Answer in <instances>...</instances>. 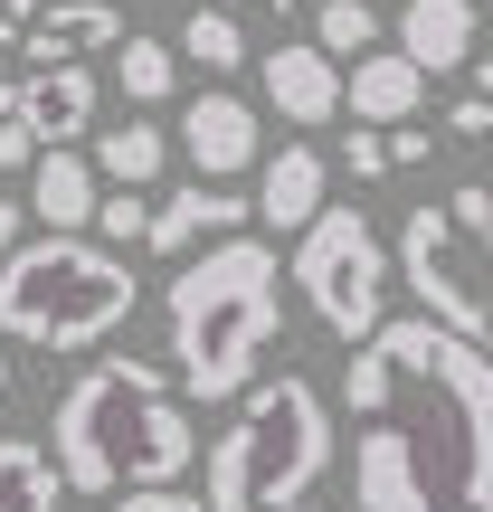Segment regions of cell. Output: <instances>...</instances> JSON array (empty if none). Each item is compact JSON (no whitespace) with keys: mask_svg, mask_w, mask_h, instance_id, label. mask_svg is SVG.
I'll use <instances>...</instances> for the list:
<instances>
[{"mask_svg":"<svg viewBox=\"0 0 493 512\" xmlns=\"http://www.w3.org/2000/svg\"><path fill=\"white\" fill-rule=\"evenodd\" d=\"M361 512H493V351L446 323H380L342 370Z\"/></svg>","mask_w":493,"mask_h":512,"instance_id":"obj_1","label":"cell"},{"mask_svg":"<svg viewBox=\"0 0 493 512\" xmlns=\"http://www.w3.org/2000/svg\"><path fill=\"white\" fill-rule=\"evenodd\" d=\"M200 456V427L181 408L171 361L143 351H105L57 389V465H67V494H162L171 475H190Z\"/></svg>","mask_w":493,"mask_h":512,"instance_id":"obj_2","label":"cell"},{"mask_svg":"<svg viewBox=\"0 0 493 512\" xmlns=\"http://www.w3.org/2000/svg\"><path fill=\"white\" fill-rule=\"evenodd\" d=\"M275 294H285V256L266 238H219L171 275L162 332H171L181 399H247L256 389V361L275 342Z\"/></svg>","mask_w":493,"mask_h":512,"instance_id":"obj_3","label":"cell"},{"mask_svg":"<svg viewBox=\"0 0 493 512\" xmlns=\"http://www.w3.org/2000/svg\"><path fill=\"white\" fill-rule=\"evenodd\" d=\"M332 475V408L304 370L285 380H256L238 399V418L209 446V512H304V494Z\"/></svg>","mask_w":493,"mask_h":512,"instance_id":"obj_4","label":"cell"},{"mask_svg":"<svg viewBox=\"0 0 493 512\" xmlns=\"http://www.w3.org/2000/svg\"><path fill=\"white\" fill-rule=\"evenodd\" d=\"M114 323H133V266L105 238H29L0 256V342L95 351Z\"/></svg>","mask_w":493,"mask_h":512,"instance_id":"obj_5","label":"cell"},{"mask_svg":"<svg viewBox=\"0 0 493 512\" xmlns=\"http://www.w3.org/2000/svg\"><path fill=\"white\" fill-rule=\"evenodd\" d=\"M399 275L427 323L493 351V190H446L399 219Z\"/></svg>","mask_w":493,"mask_h":512,"instance_id":"obj_6","label":"cell"},{"mask_svg":"<svg viewBox=\"0 0 493 512\" xmlns=\"http://www.w3.org/2000/svg\"><path fill=\"white\" fill-rule=\"evenodd\" d=\"M389 266H399V247H380V228H370L361 209H323V219L294 238V294H304L313 323L342 332L351 351L389 323Z\"/></svg>","mask_w":493,"mask_h":512,"instance_id":"obj_7","label":"cell"},{"mask_svg":"<svg viewBox=\"0 0 493 512\" xmlns=\"http://www.w3.org/2000/svg\"><path fill=\"white\" fill-rule=\"evenodd\" d=\"M256 86H266V105L285 114V124H332L342 114V57H323L313 38H275L266 57H256Z\"/></svg>","mask_w":493,"mask_h":512,"instance_id":"obj_8","label":"cell"},{"mask_svg":"<svg viewBox=\"0 0 493 512\" xmlns=\"http://www.w3.org/2000/svg\"><path fill=\"white\" fill-rule=\"evenodd\" d=\"M0 114H19L48 152H76V133H95V76H86V67L10 76V86H0Z\"/></svg>","mask_w":493,"mask_h":512,"instance_id":"obj_9","label":"cell"},{"mask_svg":"<svg viewBox=\"0 0 493 512\" xmlns=\"http://www.w3.org/2000/svg\"><path fill=\"white\" fill-rule=\"evenodd\" d=\"M181 162H190V181H219V171H266L256 162V114H247V95H190L181 105Z\"/></svg>","mask_w":493,"mask_h":512,"instance_id":"obj_10","label":"cell"},{"mask_svg":"<svg viewBox=\"0 0 493 512\" xmlns=\"http://www.w3.org/2000/svg\"><path fill=\"white\" fill-rule=\"evenodd\" d=\"M323 181H332L323 152H313V143H285L266 171H256V219H266L275 238H304V228L332 209V200H323Z\"/></svg>","mask_w":493,"mask_h":512,"instance_id":"obj_11","label":"cell"},{"mask_svg":"<svg viewBox=\"0 0 493 512\" xmlns=\"http://www.w3.org/2000/svg\"><path fill=\"white\" fill-rule=\"evenodd\" d=\"M342 105H351L361 133H399V124H418V105H427V67H408L399 48H380V57H361V67L342 76Z\"/></svg>","mask_w":493,"mask_h":512,"instance_id":"obj_12","label":"cell"},{"mask_svg":"<svg viewBox=\"0 0 493 512\" xmlns=\"http://www.w3.org/2000/svg\"><path fill=\"white\" fill-rule=\"evenodd\" d=\"M399 57L427 76H465L475 67V0H408L399 10Z\"/></svg>","mask_w":493,"mask_h":512,"instance_id":"obj_13","label":"cell"},{"mask_svg":"<svg viewBox=\"0 0 493 512\" xmlns=\"http://www.w3.org/2000/svg\"><path fill=\"white\" fill-rule=\"evenodd\" d=\"M124 10L114 0H48L38 10V29H29V57H38V76L48 67H76V57H95V48H124Z\"/></svg>","mask_w":493,"mask_h":512,"instance_id":"obj_14","label":"cell"},{"mask_svg":"<svg viewBox=\"0 0 493 512\" xmlns=\"http://www.w3.org/2000/svg\"><path fill=\"white\" fill-rule=\"evenodd\" d=\"M29 209L48 219V238H86L95 209H105V171H95V152H48V162L29 171Z\"/></svg>","mask_w":493,"mask_h":512,"instance_id":"obj_15","label":"cell"},{"mask_svg":"<svg viewBox=\"0 0 493 512\" xmlns=\"http://www.w3.org/2000/svg\"><path fill=\"white\" fill-rule=\"evenodd\" d=\"M247 209L256 200H238L228 181H181L162 209H152V247H200V238H238L247 228Z\"/></svg>","mask_w":493,"mask_h":512,"instance_id":"obj_16","label":"cell"},{"mask_svg":"<svg viewBox=\"0 0 493 512\" xmlns=\"http://www.w3.org/2000/svg\"><path fill=\"white\" fill-rule=\"evenodd\" d=\"M95 171H105L114 190L162 181V171H171V133L152 124V114H124V124H105V133H95Z\"/></svg>","mask_w":493,"mask_h":512,"instance_id":"obj_17","label":"cell"},{"mask_svg":"<svg viewBox=\"0 0 493 512\" xmlns=\"http://www.w3.org/2000/svg\"><path fill=\"white\" fill-rule=\"evenodd\" d=\"M67 503V465L38 437H0V512H57Z\"/></svg>","mask_w":493,"mask_h":512,"instance_id":"obj_18","label":"cell"},{"mask_svg":"<svg viewBox=\"0 0 493 512\" xmlns=\"http://www.w3.org/2000/svg\"><path fill=\"white\" fill-rule=\"evenodd\" d=\"M114 86L133 95V114H143V105H162V95L181 86V48H171V38H143V29H133L124 48H114Z\"/></svg>","mask_w":493,"mask_h":512,"instance_id":"obj_19","label":"cell"},{"mask_svg":"<svg viewBox=\"0 0 493 512\" xmlns=\"http://www.w3.org/2000/svg\"><path fill=\"white\" fill-rule=\"evenodd\" d=\"M181 57H190V67H209V76H238V67H247V29L209 0V10L181 19Z\"/></svg>","mask_w":493,"mask_h":512,"instance_id":"obj_20","label":"cell"},{"mask_svg":"<svg viewBox=\"0 0 493 512\" xmlns=\"http://www.w3.org/2000/svg\"><path fill=\"white\" fill-rule=\"evenodd\" d=\"M313 48H323V57H351V67L380 57V10H370V0H323V10H313Z\"/></svg>","mask_w":493,"mask_h":512,"instance_id":"obj_21","label":"cell"},{"mask_svg":"<svg viewBox=\"0 0 493 512\" xmlns=\"http://www.w3.org/2000/svg\"><path fill=\"white\" fill-rule=\"evenodd\" d=\"M95 238H105V247H152V209H143V190H105V209H95Z\"/></svg>","mask_w":493,"mask_h":512,"instance_id":"obj_22","label":"cell"},{"mask_svg":"<svg viewBox=\"0 0 493 512\" xmlns=\"http://www.w3.org/2000/svg\"><path fill=\"white\" fill-rule=\"evenodd\" d=\"M446 133H493V57L465 67V95L446 105Z\"/></svg>","mask_w":493,"mask_h":512,"instance_id":"obj_23","label":"cell"},{"mask_svg":"<svg viewBox=\"0 0 493 512\" xmlns=\"http://www.w3.org/2000/svg\"><path fill=\"white\" fill-rule=\"evenodd\" d=\"M38 162H48V143H38L19 114H0V171H38Z\"/></svg>","mask_w":493,"mask_h":512,"instance_id":"obj_24","label":"cell"},{"mask_svg":"<svg viewBox=\"0 0 493 512\" xmlns=\"http://www.w3.org/2000/svg\"><path fill=\"white\" fill-rule=\"evenodd\" d=\"M342 171H361V181H389V133H361V124H351V143H342Z\"/></svg>","mask_w":493,"mask_h":512,"instance_id":"obj_25","label":"cell"},{"mask_svg":"<svg viewBox=\"0 0 493 512\" xmlns=\"http://www.w3.org/2000/svg\"><path fill=\"white\" fill-rule=\"evenodd\" d=\"M105 512H209V503L181 494V484H162V494H124V503H105Z\"/></svg>","mask_w":493,"mask_h":512,"instance_id":"obj_26","label":"cell"},{"mask_svg":"<svg viewBox=\"0 0 493 512\" xmlns=\"http://www.w3.org/2000/svg\"><path fill=\"white\" fill-rule=\"evenodd\" d=\"M427 152H437V133H427V124H399V133H389V171H418Z\"/></svg>","mask_w":493,"mask_h":512,"instance_id":"obj_27","label":"cell"},{"mask_svg":"<svg viewBox=\"0 0 493 512\" xmlns=\"http://www.w3.org/2000/svg\"><path fill=\"white\" fill-rule=\"evenodd\" d=\"M38 10H48V0H0V48H29Z\"/></svg>","mask_w":493,"mask_h":512,"instance_id":"obj_28","label":"cell"},{"mask_svg":"<svg viewBox=\"0 0 493 512\" xmlns=\"http://www.w3.org/2000/svg\"><path fill=\"white\" fill-rule=\"evenodd\" d=\"M0 256H19V200L0 190Z\"/></svg>","mask_w":493,"mask_h":512,"instance_id":"obj_29","label":"cell"},{"mask_svg":"<svg viewBox=\"0 0 493 512\" xmlns=\"http://www.w3.org/2000/svg\"><path fill=\"white\" fill-rule=\"evenodd\" d=\"M247 10H275V19H294V0H247Z\"/></svg>","mask_w":493,"mask_h":512,"instance_id":"obj_30","label":"cell"},{"mask_svg":"<svg viewBox=\"0 0 493 512\" xmlns=\"http://www.w3.org/2000/svg\"><path fill=\"white\" fill-rule=\"evenodd\" d=\"M0 399H10V351H0Z\"/></svg>","mask_w":493,"mask_h":512,"instance_id":"obj_31","label":"cell"},{"mask_svg":"<svg viewBox=\"0 0 493 512\" xmlns=\"http://www.w3.org/2000/svg\"><path fill=\"white\" fill-rule=\"evenodd\" d=\"M304 512H313V503H304Z\"/></svg>","mask_w":493,"mask_h":512,"instance_id":"obj_32","label":"cell"}]
</instances>
